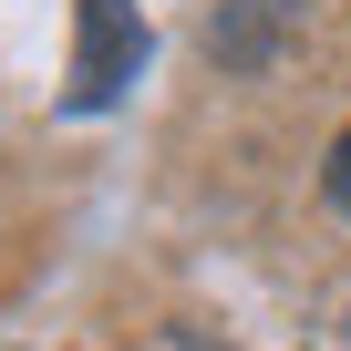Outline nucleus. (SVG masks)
<instances>
[{
	"mask_svg": "<svg viewBox=\"0 0 351 351\" xmlns=\"http://www.w3.org/2000/svg\"><path fill=\"white\" fill-rule=\"evenodd\" d=\"M145 73V21L134 0H73V114H104L124 83Z\"/></svg>",
	"mask_w": 351,
	"mask_h": 351,
	"instance_id": "obj_1",
	"label": "nucleus"
},
{
	"mask_svg": "<svg viewBox=\"0 0 351 351\" xmlns=\"http://www.w3.org/2000/svg\"><path fill=\"white\" fill-rule=\"evenodd\" d=\"M289 11H300V0H228V11L207 21V52H217L228 73H269V62H279Z\"/></svg>",
	"mask_w": 351,
	"mask_h": 351,
	"instance_id": "obj_2",
	"label": "nucleus"
},
{
	"mask_svg": "<svg viewBox=\"0 0 351 351\" xmlns=\"http://www.w3.org/2000/svg\"><path fill=\"white\" fill-rule=\"evenodd\" d=\"M320 197H330V207H351V134H341V145H330V165H320Z\"/></svg>",
	"mask_w": 351,
	"mask_h": 351,
	"instance_id": "obj_3",
	"label": "nucleus"
}]
</instances>
